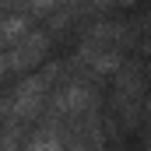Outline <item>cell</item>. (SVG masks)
<instances>
[{
  "label": "cell",
  "instance_id": "obj_1",
  "mask_svg": "<svg viewBox=\"0 0 151 151\" xmlns=\"http://www.w3.org/2000/svg\"><path fill=\"white\" fill-rule=\"evenodd\" d=\"M42 53H46V39L42 35H21L18 46L11 49V56H7V67H32Z\"/></svg>",
  "mask_w": 151,
  "mask_h": 151
},
{
  "label": "cell",
  "instance_id": "obj_2",
  "mask_svg": "<svg viewBox=\"0 0 151 151\" xmlns=\"http://www.w3.org/2000/svg\"><path fill=\"white\" fill-rule=\"evenodd\" d=\"M0 35H4V42H18L21 35H28V21L25 18H4L0 21Z\"/></svg>",
  "mask_w": 151,
  "mask_h": 151
},
{
  "label": "cell",
  "instance_id": "obj_3",
  "mask_svg": "<svg viewBox=\"0 0 151 151\" xmlns=\"http://www.w3.org/2000/svg\"><path fill=\"white\" fill-rule=\"evenodd\" d=\"M28 4H32L35 11H49V7H56L60 0H28Z\"/></svg>",
  "mask_w": 151,
  "mask_h": 151
},
{
  "label": "cell",
  "instance_id": "obj_4",
  "mask_svg": "<svg viewBox=\"0 0 151 151\" xmlns=\"http://www.w3.org/2000/svg\"><path fill=\"white\" fill-rule=\"evenodd\" d=\"M11 4H14V0H0V7H11Z\"/></svg>",
  "mask_w": 151,
  "mask_h": 151
},
{
  "label": "cell",
  "instance_id": "obj_5",
  "mask_svg": "<svg viewBox=\"0 0 151 151\" xmlns=\"http://www.w3.org/2000/svg\"><path fill=\"white\" fill-rule=\"evenodd\" d=\"M4 67H7V60H0V74H4Z\"/></svg>",
  "mask_w": 151,
  "mask_h": 151
}]
</instances>
